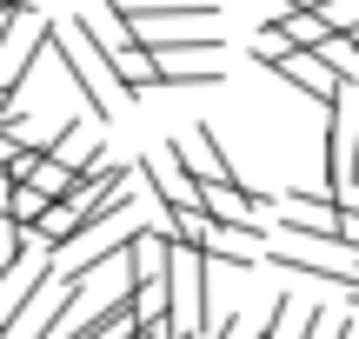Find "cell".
Listing matches in <instances>:
<instances>
[{
	"mask_svg": "<svg viewBox=\"0 0 359 339\" xmlns=\"http://www.w3.org/2000/svg\"><path fill=\"white\" fill-rule=\"evenodd\" d=\"M266 74H280L286 87H299V93H313V106H333L339 93L353 87V80L339 74V60H333V53H306V47H286L280 60L266 67Z\"/></svg>",
	"mask_w": 359,
	"mask_h": 339,
	"instance_id": "obj_2",
	"label": "cell"
},
{
	"mask_svg": "<svg viewBox=\"0 0 359 339\" xmlns=\"http://www.w3.org/2000/svg\"><path fill=\"white\" fill-rule=\"evenodd\" d=\"M133 319H140V313H133V286H127V293H114L107 306H93V313L80 319V326L67 333V339H114V333H127Z\"/></svg>",
	"mask_w": 359,
	"mask_h": 339,
	"instance_id": "obj_5",
	"label": "cell"
},
{
	"mask_svg": "<svg viewBox=\"0 0 359 339\" xmlns=\"http://www.w3.org/2000/svg\"><path fill=\"white\" fill-rule=\"evenodd\" d=\"M206 273H213L206 253L173 240V333L180 339H200V326H206Z\"/></svg>",
	"mask_w": 359,
	"mask_h": 339,
	"instance_id": "obj_1",
	"label": "cell"
},
{
	"mask_svg": "<svg viewBox=\"0 0 359 339\" xmlns=\"http://www.w3.org/2000/svg\"><path fill=\"white\" fill-rule=\"evenodd\" d=\"M53 160H60L67 173H87L100 167V120H67V127H53Z\"/></svg>",
	"mask_w": 359,
	"mask_h": 339,
	"instance_id": "obj_4",
	"label": "cell"
},
{
	"mask_svg": "<svg viewBox=\"0 0 359 339\" xmlns=\"http://www.w3.org/2000/svg\"><path fill=\"white\" fill-rule=\"evenodd\" d=\"M286 313H293V300H286V293H280V300H273V313L259 319V333H253V339H280V326H286Z\"/></svg>",
	"mask_w": 359,
	"mask_h": 339,
	"instance_id": "obj_6",
	"label": "cell"
},
{
	"mask_svg": "<svg viewBox=\"0 0 359 339\" xmlns=\"http://www.w3.org/2000/svg\"><path fill=\"white\" fill-rule=\"evenodd\" d=\"M7 207H13V173L0 167V213H7Z\"/></svg>",
	"mask_w": 359,
	"mask_h": 339,
	"instance_id": "obj_7",
	"label": "cell"
},
{
	"mask_svg": "<svg viewBox=\"0 0 359 339\" xmlns=\"http://www.w3.org/2000/svg\"><path fill=\"white\" fill-rule=\"evenodd\" d=\"M180 153H187V167L200 173L206 186H253V180H240V167L226 160V146H219V133L206 127V120H193V133L180 140Z\"/></svg>",
	"mask_w": 359,
	"mask_h": 339,
	"instance_id": "obj_3",
	"label": "cell"
},
{
	"mask_svg": "<svg viewBox=\"0 0 359 339\" xmlns=\"http://www.w3.org/2000/svg\"><path fill=\"white\" fill-rule=\"evenodd\" d=\"M233 333H240V319H219V326L206 333V339H233Z\"/></svg>",
	"mask_w": 359,
	"mask_h": 339,
	"instance_id": "obj_9",
	"label": "cell"
},
{
	"mask_svg": "<svg viewBox=\"0 0 359 339\" xmlns=\"http://www.w3.org/2000/svg\"><path fill=\"white\" fill-rule=\"evenodd\" d=\"M320 326H326V319H320V306H313V313H306V326H299V339H320Z\"/></svg>",
	"mask_w": 359,
	"mask_h": 339,
	"instance_id": "obj_8",
	"label": "cell"
},
{
	"mask_svg": "<svg viewBox=\"0 0 359 339\" xmlns=\"http://www.w3.org/2000/svg\"><path fill=\"white\" fill-rule=\"evenodd\" d=\"M7 113H13V100H0V120H7Z\"/></svg>",
	"mask_w": 359,
	"mask_h": 339,
	"instance_id": "obj_10",
	"label": "cell"
}]
</instances>
